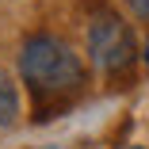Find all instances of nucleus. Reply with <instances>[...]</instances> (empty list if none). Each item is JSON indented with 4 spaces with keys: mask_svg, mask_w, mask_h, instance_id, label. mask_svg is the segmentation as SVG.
<instances>
[{
    "mask_svg": "<svg viewBox=\"0 0 149 149\" xmlns=\"http://www.w3.org/2000/svg\"><path fill=\"white\" fill-rule=\"evenodd\" d=\"M145 61H149V42H145Z\"/></svg>",
    "mask_w": 149,
    "mask_h": 149,
    "instance_id": "obj_5",
    "label": "nucleus"
},
{
    "mask_svg": "<svg viewBox=\"0 0 149 149\" xmlns=\"http://www.w3.org/2000/svg\"><path fill=\"white\" fill-rule=\"evenodd\" d=\"M126 4H130V12H134L138 19H145V23H149V0H126Z\"/></svg>",
    "mask_w": 149,
    "mask_h": 149,
    "instance_id": "obj_4",
    "label": "nucleus"
},
{
    "mask_svg": "<svg viewBox=\"0 0 149 149\" xmlns=\"http://www.w3.org/2000/svg\"><path fill=\"white\" fill-rule=\"evenodd\" d=\"M126 149H145V145H126Z\"/></svg>",
    "mask_w": 149,
    "mask_h": 149,
    "instance_id": "obj_6",
    "label": "nucleus"
},
{
    "mask_svg": "<svg viewBox=\"0 0 149 149\" xmlns=\"http://www.w3.org/2000/svg\"><path fill=\"white\" fill-rule=\"evenodd\" d=\"M19 118V88L8 69H0V126H12Z\"/></svg>",
    "mask_w": 149,
    "mask_h": 149,
    "instance_id": "obj_3",
    "label": "nucleus"
},
{
    "mask_svg": "<svg viewBox=\"0 0 149 149\" xmlns=\"http://www.w3.org/2000/svg\"><path fill=\"white\" fill-rule=\"evenodd\" d=\"M19 77L38 100H69L84 84V65L65 38L31 35L19 50Z\"/></svg>",
    "mask_w": 149,
    "mask_h": 149,
    "instance_id": "obj_1",
    "label": "nucleus"
},
{
    "mask_svg": "<svg viewBox=\"0 0 149 149\" xmlns=\"http://www.w3.org/2000/svg\"><path fill=\"white\" fill-rule=\"evenodd\" d=\"M88 57H92V65L100 73H107V77L130 69L134 57H138V42H134L130 23H123L111 12L96 15L88 23Z\"/></svg>",
    "mask_w": 149,
    "mask_h": 149,
    "instance_id": "obj_2",
    "label": "nucleus"
}]
</instances>
